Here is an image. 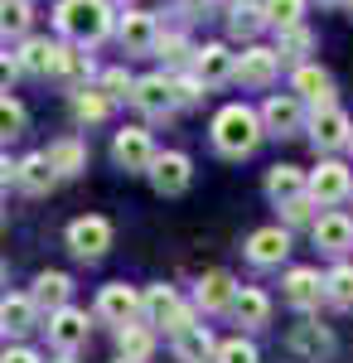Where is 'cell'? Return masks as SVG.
Masks as SVG:
<instances>
[{"label": "cell", "mask_w": 353, "mask_h": 363, "mask_svg": "<svg viewBox=\"0 0 353 363\" xmlns=\"http://www.w3.org/2000/svg\"><path fill=\"white\" fill-rule=\"evenodd\" d=\"M213 363H257V349L247 339H228V344H213Z\"/></svg>", "instance_id": "40"}, {"label": "cell", "mask_w": 353, "mask_h": 363, "mask_svg": "<svg viewBox=\"0 0 353 363\" xmlns=\"http://www.w3.org/2000/svg\"><path fill=\"white\" fill-rule=\"evenodd\" d=\"M10 179H15V165H10V155H0V189H5Z\"/></svg>", "instance_id": "46"}, {"label": "cell", "mask_w": 353, "mask_h": 363, "mask_svg": "<svg viewBox=\"0 0 353 363\" xmlns=\"http://www.w3.org/2000/svg\"><path fill=\"white\" fill-rule=\"evenodd\" d=\"M87 335H92V325H87V315L73 306H63L49 315V339H54V349H63V354H73V349H82L87 344Z\"/></svg>", "instance_id": "7"}, {"label": "cell", "mask_w": 353, "mask_h": 363, "mask_svg": "<svg viewBox=\"0 0 353 363\" xmlns=\"http://www.w3.org/2000/svg\"><path fill=\"white\" fill-rule=\"evenodd\" d=\"M169 92H174V107H184V102H198V78L194 73H179V78H169Z\"/></svg>", "instance_id": "42"}, {"label": "cell", "mask_w": 353, "mask_h": 363, "mask_svg": "<svg viewBox=\"0 0 353 363\" xmlns=\"http://www.w3.org/2000/svg\"><path fill=\"white\" fill-rule=\"evenodd\" d=\"M262 131H271V136L300 131V97H267V107H262Z\"/></svg>", "instance_id": "18"}, {"label": "cell", "mask_w": 353, "mask_h": 363, "mask_svg": "<svg viewBox=\"0 0 353 363\" xmlns=\"http://www.w3.org/2000/svg\"><path fill=\"white\" fill-rule=\"evenodd\" d=\"M276 68H281L276 49H262V44H252V49H242V58L232 63V78H242V83H252V87H267V83L276 78Z\"/></svg>", "instance_id": "12"}, {"label": "cell", "mask_w": 353, "mask_h": 363, "mask_svg": "<svg viewBox=\"0 0 353 363\" xmlns=\"http://www.w3.org/2000/svg\"><path fill=\"white\" fill-rule=\"evenodd\" d=\"M131 87H136V78H131L126 68H107L102 83H97V92H102L107 102H121V97H131Z\"/></svg>", "instance_id": "37"}, {"label": "cell", "mask_w": 353, "mask_h": 363, "mask_svg": "<svg viewBox=\"0 0 353 363\" xmlns=\"http://www.w3.org/2000/svg\"><path fill=\"white\" fill-rule=\"evenodd\" d=\"M0 218H5V208H0Z\"/></svg>", "instance_id": "53"}, {"label": "cell", "mask_w": 353, "mask_h": 363, "mask_svg": "<svg viewBox=\"0 0 353 363\" xmlns=\"http://www.w3.org/2000/svg\"><path fill=\"white\" fill-rule=\"evenodd\" d=\"M232 63L237 58L223 44H203V49H194V78H198V87H223L232 78Z\"/></svg>", "instance_id": "10"}, {"label": "cell", "mask_w": 353, "mask_h": 363, "mask_svg": "<svg viewBox=\"0 0 353 363\" xmlns=\"http://www.w3.org/2000/svg\"><path fill=\"white\" fill-rule=\"evenodd\" d=\"M58 29L73 34L78 44H97L111 29V5L107 0H63L58 5Z\"/></svg>", "instance_id": "2"}, {"label": "cell", "mask_w": 353, "mask_h": 363, "mask_svg": "<svg viewBox=\"0 0 353 363\" xmlns=\"http://www.w3.org/2000/svg\"><path fill=\"white\" fill-rule=\"evenodd\" d=\"M58 78H68V83H82L87 73H92V58L78 54V49H58V63H54Z\"/></svg>", "instance_id": "35"}, {"label": "cell", "mask_w": 353, "mask_h": 363, "mask_svg": "<svg viewBox=\"0 0 353 363\" xmlns=\"http://www.w3.org/2000/svg\"><path fill=\"white\" fill-rule=\"evenodd\" d=\"M257 140H262V116L252 112V107L232 102V107H223L213 116V145L223 155H252Z\"/></svg>", "instance_id": "1"}, {"label": "cell", "mask_w": 353, "mask_h": 363, "mask_svg": "<svg viewBox=\"0 0 353 363\" xmlns=\"http://www.w3.org/2000/svg\"><path fill=\"white\" fill-rule=\"evenodd\" d=\"M116 34H121V49H126V54H150L160 29H155V15H145V10H126L121 25H116Z\"/></svg>", "instance_id": "13"}, {"label": "cell", "mask_w": 353, "mask_h": 363, "mask_svg": "<svg viewBox=\"0 0 353 363\" xmlns=\"http://www.w3.org/2000/svg\"><path fill=\"white\" fill-rule=\"evenodd\" d=\"M349 10H353V0H349Z\"/></svg>", "instance_id": "54"}, {"label": "cell", "mask_w": 353, "mask_h": 363, "mask_svg": "<svg viewBox=\"0 0 353 363\" xmlns=\"http://www.w3.org/2000/svg\"><path fill=\"white\" fill-rule=\"evenodd\" d=\"M68 247H73V257H82V262H97V257L111 247V223L97 218V213L73 218V223H68Z\"/></svg>", "instance_id": "4"}, {"label": "cell", "mask_w": 353, "mask_h": 363, "mask_svg": "<svg viewBox=\"0 0 353 363\" xmlns=\"http://www.w3.org/2000/svg\"><path fill=\"white\" fill-rule=\"evenodd\" d=\"M267 194H271L276 203H291V199H305V174H300L296 165H276L271 174H267Z\"/></svg>", "instance_id": "27"}, {"label": "cell", "mask_w": 353, "mask_h": 363, "mask_svg": "<svg viewBox=\"0 0 353 363\" xmlns=\"http://www.w3.org/2000/svg\"><path fill=\"white\" fill-rule=\"evenodd\" d=\"M344 145H349V150H353V126H349V140H344Z\"/></svg>", "instance_id": "48"}, {"label": "cell", "mask_w": 353, "mask_h": 363, "mask_svg": "<svg viewBox=\"0 0 353 363\" xmlns=\"http://www.w3.org/2000/svg\"><path fill=\"white\" fill-rule=\"evenodd\" d=\"M320 296H325V281H320V272H310V267H296V272L286 277V301H291L296 310L320 306Z\"/></svg>", "instance_id": "21"}, {"label": "cell", "mask_w": 353, "mask_h": 363, "mask_svg": "<svg viewBox=\"0 0 353 363\" xmlns=\"http://www.w3.org/2000/svg\"><path fill=\"white\" fill-rule=\"evenodd\" d=\"M310 136H315V145H320V150H334V145H344V140H349V116L339 112V107H315Z\"/></svg>", "instance_id": "17"}, {"label": "cell", "mask_w": 353, "mask_h": 363, "mask_svg": "<svg viewBox=\"0 0 353 363\" xmlns=\"http://www.w3.org/2000/svg\"><path fill=\"white\" fill-rule=\"evenodd\" d=\"M140 315L150 320V325H164L169 335H179V330H189L194 325V310L169 291V286H150V296L140 301Z\"/></svg>", "instance_id": "3"}, {"label": "cell", "mask_w": 353, "mask_h": 363, "mask_svg": "<svg viewBox=\"0 0 353 363\" xmlns=\"http://www.w3.org/2000/svg\"><path fill=\"white\" fill-rule=\"evenodd\" d=\"M0 363H39V354H34V349H10Z\"/></svg>", "instance_id": "45"}, {"label": "cell", "mask_w": 353, "mask_h": 363, "mask_svg": "<svg viewBox=\"0 0 353 363\" xmlns=\"http://www.w3.org/2000/svg\"><path fill=\"white\" fill-rule=\"evenodd\" d=\"M281 208H286L291 223H305V218H310V199H291V203H281Z\"/></svg>", "instance_id": "44"}, {"label": "cell", "mask_w": 353, "mask_h": 363, "mask_svg": "<svg viewBox=\"0 0 353 363\" xmlns=\"http://www.w3.org/2000/svg\"><path fill=\"white\" fill-rule=\"evenodd\" d=\"M121 363H126V359H121Z\"/></svg>", "instance_id": "55"}, {"label": "cell", "mask_w": 353, "mask_h": 363, "mask_svg": "<svg viewBox=\"0 0 353 363\" xmlns=\"http://www.w3.org/2000/svg\"><path fill=\"white\" fill-rule=\"evenodd\" d=\"M131 102H136L145 116H169L174 112V92H169V78L164 73H150L131 87Z\"/></svg>", "instance_id": "14"}, {"label": "cell", "mask_w": 353, "mask_h": 363, "mask_svg": "<svg viewBox=\"0 0 353 363\" xmlns=\"http://www.w3.org/2000/svg\"><path fill=\"white\" fill-rule=\"evenodd\" d=\"M0 34L5 39L29 34V0H0Z\"/></svg>", "instance_id": "32"}, {"label": "cell", "mask_w": 353, "mask_h": 363, "mask_svg": "<svg viewBox=\"0 0 353 363\" xmlns=\"http://www.w3.org/2000/svg\"><path fill=\"white\" fill-rule=\"evenodd\" d=\"M232 315H237L242 325H267L271 301H267L262 291H252V286H247V291H237V296H232Z\"/></svg>", "instance_id": "30"}, {"label": "cell", "mask_w": 353, "mask_h": 363, "mask_svg": "<svg viewBox=\"0 0 353 363\" xmlns=\"http://www.w3.org/2000/svg\"><path fill=\"white\" fill-rule=\"evenodd\" d=\"M97 315L111 320V325H136L140 320V296L131 286L111 281V286H102V296H97Z\"/></svg>", "instance_id": "8"}, {"label": "cell", "mask_w": 353, "mask_h": 363, "mask_svg": "<svg viewBox=\"0 0 353 363\" xmlns=\"http://www.w3.org/2000/svg\"><path fill=\"white\" fill-rule=\"evenodd\" d=\"M300 15H305V0H262V20L276 29L300 25Z\"/></svg>", "instance_id": "33"}, {"label": "cell", "mask_w": 353, "mask_h": 363, "mask_svg": "<svg viewBox=\"0 0 353 363\" xmlns=\"http://www.w3.org/2000/svg\"><path fill=\"white\" fill-rule=\"evenodd\" d=\"M189 155H179V150H164V155H155L150 160V184L160 189V194H184L189 189Z\"/></svg>", "instance_id": "6"}, {"label": "cell", "mask_w": 353, "mask_h": 363, "mask_svg": "<svg viewBox=\"0 0 353 363\" xmlns=\"http://www.w3.org/2000/svg\"><path fill=\"white\" fill-rule=\"evenodd\" d=\"M286 252H291V233H286V228H257V233L247 238V257H252L257 267L286 262Z\"/></svg>", "instance_id": "15"}, {"label": "cell", "mask_w": 353, "mask_h": 363, "mask_svg": "<svg viewBox=\"0 0 353 363\" xmlns=\"http://www.w3.org/2000/svg\"><path fill=\"white\" fill-rule=\"evenodd\" d=\"M15 78H20V63H15V54H5V49H0V92H10Z\"/></svg>", "instance_id": "43"}, {"label": "cell", "mask_w": 353, "mask_h": 363, "mask_svg": "<svg viewBox=\"0 0 353 363\" xmlns=\"http://www.w3.org/2000/svg\"><path fill=\"white\" fill-rule=\"evenodd\" d=\"M15 63H20V73L44 78V73H54V63H58V44H49V39H25V49L15 54Z\"/></svg>", "instance_id": "24"}, {"label": "cell", "mask_w": 353, "mask_h": 363, "mask_svg": "<svg viewBox=\"0 0 353 363\" xmlns=\"http://www.w3.org/2000/svg\"><path fill=\"white\" fill-rule=\"evenodd\" d=\"M232 296H237V286H232V277H228V272H208V277L198 281V306H203V310L232 306Z\"/></svg>", "instance_id": "28"}, {"label": "cell", "mask_w": 353, "mask_h": 363, "mask_svg": "<svg viewBox=\"0 0 353 363\" xmlns=\"http://www.w3.org/2000/svg\"><path fill=\"white\" fill-rule=\"evenodd\" d=\"M15 179L25 184L29 194H49V189L58 184V174H54V165H49V155H44V150H39V155H25V160L15 165Z\"/></svg>", "instance_id": "23"}, {"label": "cell", "mask_w": 353, "mask_h": 363, "mask_svg": "<svg viewBox=\"0 0 353 363\" xmlns=\"http://www.w3.org/2000/svg\"><path fill=\"white\" fill-rule=\"evenodd\" d=\"M325 296L334 306H353V267H334L325 277Z\"/></svg>", "instance_id": "36"}, {"label": "cell", "mask_w": 353, "mask_h": 363, "mask_svg": "<svg viewBox=\"0 0 353 363\" xmlns=\"http://www.w3.org/2000/svg\"><path fill=\"white\" fill-rule=\"evenodd\" d=\"M116 349H121L126 363H145L155 354V335H150L145 325H121V330H116Z\"/></svg>", "instance_id": "25"}, {"label": "cell", "mask_w": 353, "mask_h": 363, "mask_svg": "<svg viewBox=\"0 0 353 363\" xmlns=\"http://www.w3.org/2000/svg\"><path fill=\"white\" fill-rule=\"evenodd\" d=\"M0 330H10V335L34 330V301L29 296H5L0 301Z\"/></svg>", "instance_id": "29"}, {"label": "cell", "mask_w": 353, "mask_h": 363, "mask_svg": "<svg viewBox=\"0 0 353 363\" xmlns=\"http://www.w3.org/2000/svg\"><path fill=\"white\" fill-rule=\"evenodd\" d=\"M305 189H310V199H315V203H339V199L353 194V179H349V169H344V165L325 160V165L305 179Z\"/></svg>", "instance_id": "9"}, {"label": "cell", "mask_w": 353, "mask_h": 363, "mask_svg": "<svg viewBox=\"0 0 353 363\" xmlns=\"http://www.w3.org/2000/svg\"><path fill=\"white\" fill-rule=\"evenodd\" d=\"M325 5H329V0H325Z\"/></svg>", "instance_id": "56"}, {"label": "cell", "mask_w": 353, "mask_h": 363, "mask_svg": "<svg viewBox=\"0 0 353 363\" xmlns=\"http://www.w3.org/2000/svg\"><path fill=\"white\" fill-rule=\"evenodd\" d=\"M25 131V107L15 97H0V140H15Z\"/></svg>", "instance_id": "39"}, {"label": "cell", "mask_w": 353, "mask_h": 363, "mask_svg": "<svg viewBox=\"0 0 353 363\" xmlns=\"http://www.w3.org/2000/svg\"><path fill=\"white\" fill-rule=\"evenodd\" d=\"M286 349H291V359H296V363H320V359H329L334 339H329L325 325H296L291 339H286Z\"/></svg>", "instance_id": "11"}, {"label": "cell", "mask_w": 353, "mask_h": 363, "mask_svg": "<svg viewBox=\"0 0 353 363\" xmlns=\"http://www.w3.org/2000/svg\"><path fill=\"white\" fill-rule=\"evenodd\" d=\"M155 54H160L164 63H184L189 44H184V34H155Z\"/></svg>", "instance_id": "41"}, {"label": "cell", "mask_w": 353, "mask_h": 363, "mask_svg": "<svg viewBox=\"0 0 353 363\" xmlns=\"http://www.w3.org/2000/svg\"><path fill=\"white\" fill-rule=\"evenodd\" d=\"M107 5H131V0H107Z\"/></svg>", "instance_id": "49"}, {"label": "cell", "mask_w": 353, "mask_h": 363, "mask_svg": "<svg viewBox=\"0 0 353 363\" xmlns=\"http://www.w3.org/2000/svg\"><path fill=\"white\" fill-rule=\"evenodd\" d=\"M291 87H296L300 102H315V107H329V92H334V83H329V73L320 63H300Z\"/></svg>", "instance_id": "20"}, {"label": "cell", "mask_w": 353, "mask_h": 363, "mask_svg": "<svg viewBox=\"0 0 353 363\" xmlns=\"http://www.w3.org/2000/svg\"><path fill=\"white\" fill-rule=\"evenodd\" d=\"M0 286H5V267H0Z\"/></svg>", "instance_id": "50"}, {"label": "cell", "mask_w": 353, "mask_h": 363, "mask_svg": "<svg viewBox=\"0 0 353 363\" xmlns=\"http://www.w3.org/2000/svg\"><path fill=\"white\" fill-rule=\"evenodd\" d=\"M232 5H252V0H232Z\"/></svg>", "instance_id": "51"}, {"label": "cell", "mask_w": 353, "mask_h": 363, "mask_svg": "<svg viewBox=\"0 0 353 363\" xmlns=\"http://www.w3.org/2000/svg\"><path fill=\"white\" fill-rule=\"evenodd\" d=\"M174 354H179L184 363L213 359V335H208L203 325H189V330H179V335H174Z\"/></svg>", "instance_id": "26"}, {"label": "cell", "mask_w": 353, "mask_h": 363, "mask_svg": "<svg viewBox=\"0 0 353 363\" xmlns=\"http://www.w3.org/2000/svg\"><path fill=\"white\" fill-rule=\"evenodd\" d=\"M179 5H184V10H194V15H198V10H208V5H213V0H179Z\"/></svg>", "instance_id": "47"}, {"label": "cell", "mask_w": 353, "mask_h": 363, "mask_svg": "<svg viewBox=\"0 0 353 363\" xmlns=\"http://www.w3.org/2000/svg\"><path fill=\"white\" fill-rule=\"evenodd\" d=\"M107 112H111V102L97 92V87H82L78 97H73V116H78V121H102Z\"/></svg>", "instance_id": "34"}, {"label": "cell", "mask_w": 353, "mask_h": 363, "mask_svg": "<svg viewBox=\"0 0 353 363\" xmlns=\"http://www.w3.org/2000/svg\"><path fill=\"white\" fill-rule=\"evenodd\" d=\"M44 155H49V165H54L58 179H73V174H82V169H87V150H82V140H73V136L54 140Z\"/></svg>", "instance_id": "22"}, {"label": "cell", "mask_w": 353, "mask_h": 363, "mask_svg": "<svg viewBox=\"0 0 353 363\" xmlns=\"http://www.w3.org/2000/svg\"><path fill=\"white\" fill-rule=\"evenodd\" d=\"M58 363H73V359H58Z\"/></svg>", "instance_id": "52"}, {"label": "cell", "mask_w": 353, "mask_h": 363, "mask_svg": "<svg viewBox=\"0 0 353 363\" xmlns=\"http://www.w3.org/2000/svg\"><path fill=\"white\" fill-rule=\"evenodd\" d=\"M315 247L325 252H349L353 247V218L349 213H320V223H315Z\"/></svg>", "instance_id": "16"}, {"label": "cell", "mask_w": 353, "mask_h": 363, "mask_svg": "<svg viewBox=\"0 0 353 363\" xmlns=\"http://www.w3.org/2000/svg\"><path fill=\"white\" fill-rule=\"evenodd\" d=\"M68 296H73V281L63 277V272H44V277L34 281V291H29L34 310H49V315L68 306Z\"/></svg>", "instance_id": "19"}, {"label": "cell", "mask_w": 353, "mask_h": 363, "mask_svg": "<svg viewBox=\"0 0 353 363\" xmlns=\"http://www.w3.org/2000/svg\"><path fill=\"white\" fill-rule=\"evenodd\" d=\"M315 49V34L305 25H286V29H276V58H305Z\"/></svg>", "instance_id": "31"}, {"label": "cell", "mask_w": 353, "mask_h": 363, "mask_svg": "<svg viewBox=\"0 0 353 363\" xmlns=\"http://www.w3.org/2000/svg\"><path fill=\"white\" fill-rule=\"evenodd\" d=\"M111 160H116L121 169H150V160H155L150 131H145V126H126V131H116V140H111Z\"/></svg>", "instance_id": "5"}, {"label": "cell", "mask_w": 353, "mask_h": 363, "mask_svg": "<svg viewBox=\"0 0 353 363\" xmlns=\"http://www.w3.org/2000/svg\"><path fill=\"white\" fill-rule=\"evenodd\" d=\"M228 29H232L237 39H252V34L262 29V10H257V5H232V15H228Z\"/></svg>", "instance_id": "38"}]
</instances>
